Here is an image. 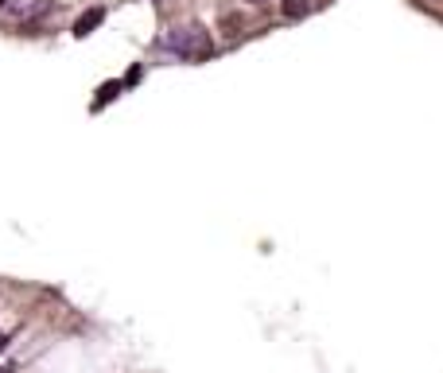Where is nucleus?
<instances>
[{
  "instance_id": "obj_1",
  "label": "nucleus",
  "mask_w": 443,
  "mask_h": 373,
  "mask_svg": "<svg viewBox=\"0 0 443 373\" xmlns=\"http://www.w3.org/2000/svg\"><path fill=\"white\" fill-rule=\"evenodd\" d=\"M168 51H176L179 58H210V35L202 27H179L168 35Z\"/></svg>"
},
{
  "instance_id": "obj_2",
  "label": "nucleus",
  "mask_w": 443,
  "mask_h": 373,
  "mask_svg": "<svg viewBox=\"0 0 443 373\" xmlns=\"http://www.w3.org/2000/svg\"><path fill=\"white\" fill-rule=\"evenodd\" d=\"M101 20H105V8H86L82 16H78V24H74V35L78 39H86L93 27H101Z\"/></svg>"
},
{
  "instance_id": "obj_3",
  "label": "nucleus",
  "mask_w": 443,
  "mask_h": 373,
  "mask_svg": "<svg viewBox=\"0 0 443 373\" xmlns=\"http://www.w3.org/2000/svg\"><path fill=\"white\" fill-rule=\"evenodd\" d=\"M218 27H222V35H226V39H237V35H245V16H237V12H222Z\"/></svg>"
},
{
  "instance_id": "obj_4",
  "label": "nucleus",
  "mask_w": 443,
  "mask_h": 373,
  "mask_svg": "<svg viewBox=\"0 0 443 373\" xmlns=\"http://www.w3.org/2000/svg\"><path fill=\"white\" fill-rule=\"evenodd\" d=\"M280 8H284V16H288V20H303V16L311 12V0H284Z\"/></svg>"
},
{
  "instance_id": "obj_5",
  "label": "nucleus",
  "mask_w": 443,
  "mask_h": 373,
  "mask_svg": "<svg viewBox=\"0 0 443 373\" xmlns=\"http://www.w3.org/2000/svg\"><path fill=\"white\" fill-rule=\"evenodd\" d=\"M117 90H121V82H109V86H101V90H98V101H113V98H117Z\"/></svg>"
},
{
  "instance_id": "obj_6",
  "label": "nucleus",
  "mask_w": 443,
  "mask_h": 373,
  "mask_svg": "<svg viewBox=\"0 0 443 373\" xmlns=\"http://www.w3.org/2000/svg\"><path fill=\"white\" fill-rule=\"evenodd\" d=\"M4 346H8V334H4V331H0V350H4Z\"/></svg>"
},
{
  "instance_id": "obj_7",
  "label": "nucleus",
  "mask_w": 443,
  "mask_h": 373,
  "mask_svg": "<svg viewBox=\"0 0 443 373\" xmlns=\"http://www.w3.org/2000/svg\"><path fill=\"white\" fill-rule=\"evenodd\" d=\"M249 4H257V8H260V4H268V0H249Z\"/></svg>"
},
{
  "instance_id": "obj_8",
  "label": "nucleus",
  "mask_w": 443,
  "mask_h": 373,
  "mask_svg": "<svg viewBox=\"0 0 443 373\" xmlns=\"http://www.w3.org/2000/svg\"><path fill=\"white\" fill-rule=\"evenodd\" d=\"M0 373H12V365H0Z\"/></svg>"
},
{
  "instance_id": "obj_9",
  "label": "nucleus",
  "mask_w": 443,
  "mask_h": 373,
  "mask_svg": "<svg viewBox=\"0 0 443 373\" xmlns=\"http://www.w3.org/2000/svg\"><path fill=\"white\" fill-rule=\"evenodd\" d=\"M0 8H4V0H0Z\"/></svg>"
}]
</instances>
